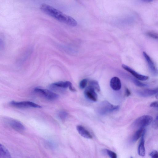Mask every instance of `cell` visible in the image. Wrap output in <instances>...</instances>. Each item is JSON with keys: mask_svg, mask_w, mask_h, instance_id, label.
Listing matches in <instances>:
<instances>
[{"mask_svg": "<svg viewBox=\"0 0 158 158\" xmlns=\"http://www.w3.org/2000/svg\"><path fill=\"white\" fill-rule=\"evenodd\" d=\"M41 11L56 20L68 25L75 27L77 21L73 18L63 13L60 10L45 3L41 4L40 6Z\"/></svg>", "mask_w": 158, "mask_h": 158, "instance_id": "6da1fadb", "label": "cell"}, {"mask_svg": "<svg viewBox=\"0 0 158 158\" xmlns=\"http://www.w3.org/2000/svg\"><path fill=\"white\" fill-rule=\"evenodd\" d=\"M153 118L149 115H144L137 118L133 123V126L139 128H144L153 121Z\"/></svg>", "mask_w": 158, "mask_h": 158, "instance_id": "7a4b0ae2", "label": "cell"}, {"mask_svg": "<svg viewBox=\"0 0 158 158\" xmlns=\"http://www.w3.org/2000/svg\"><path fill=\"white\" fill-rule=\"evenodd\" d=\"M118 106L114 105L107 101L102 102L98 108L99 112L102 114H104L108 113L117 111L118 110Z\"/></svg>", "mask_w": 158, "mask_h": 158, "instance_id": "3957f363", "label": "cell"}, {"mask_svg": "<svg viewBox=\"0 0 158 158\" xmlns=\"http://www.w3.org/2000/svg\"><path fill=\"white\" fill-rule=\"evenodd\" d=\"M34 91L41 95L46 99L50 100H53L56 99L58 98V95L50 90L35 88Z\"/></svg>", "mask_w": 158, "mask_h": 158, "instance_id": "277c9868", "label": "cell"}, {"mask_svg": "<svg viewBox=\"0 0 158 158\" xmlns=\"http://www.w3.org/2000/svg\"><path fill=\"white\" fill-rule=\"evenodd\" d=\"M10 104L13 106L19 108L33 107L40 108L41 106L39 105L30 101L16 102L12 101L10 102Z\"/></svg>", "mask_w": 158, "mask_h": 158, "instance_id": "5b68a950", "label": "cell"}, {"mask_svg": "<svg viewBox=\"0 0 158 158\" xmlns=\"http://www.w3.org/2000/svg\"><path fill=\"white\" fill-rule=\"evenodd\" d=\"M143 55L152 73L155 76L158 75V69L149 56L144 52H143Z\"/></svg>", "mask_w": 158, "mask_h": 158, "instance_id": "8992f818", "label": "cell"}, {"mask_svg": "<svg viewBox=\"0 0 158 158\" xmlns=\"http://www.w3.org/2000/svg\"><path fill=\"white\" fill-rule=\"evenodd\" d=\"M84 94L85 96L90 100L96 102L98 100V96L95 90L92 86L89 85L85 89Z\"/></svg>", "mask_w": 158, "mask_h": 158, "instance_id": "52a82bcc", "label": "cell"}, {"mask_svg": "<svg viewBox=\"0 0 158 158\" xmlns=\"http://www.w3.org/2000/svg\"><path fill=\"white\" fill-rule=\"evenodd\" d=\"M122 67L124 69L130 73L138 80L141 81H145L148 78V76L139 73L134 70L126 65H122Z\"/></svg>", "mask_w": 158, "mask_h": 158, "instance_id": "ba28073f", "label": "cell"}, {"mask_svg": "<svg viewBox=\"0 0 158 158\" xmlns=\"http://www.w3.org/2000/svg\"><path fill=\"white\" fill-rule=\"evenodd\" d=\"M9 126L14 130L19 131H23L25 128L19 121L15 119H10L8 122Z\"/></svg>", "mask_w": 158, "mask_h": 158, "instance_id": "9c48e42d", "label": "cell"}, {"mask_svg": "<svg viewBox=\"0 0 158 158\" xmlns=\"http://www.w3.org/2000/svg\"><path fill=\"white\" fill-rule=\"evenodd\" d=\"M110 85L113 90H119L121 87V83L120 79L117 77H112L110 81Z\"/></svg>", "mask_w": 158, "mask_h": 158, "instance_id": "30bf717a", "label": "cell"}, {"mask_svg": "<svg viewBox=\"0 0 158 158\" xmlns=\"http://www.w3.org/2000/svg\"><path fill=\"white\" fill-rule=\"evenodd\" d=\"M76 128L79 133L83 137L89 139L92 138V135L83 126L78 125L77 126Z\"/></svg>", "mask_w": 158, "mask_h": 158, "instance_id": "8fae6325", "label": "cell"}, {"mask_svg": "<svg viewBox=\"0 0 158 158\" xmlns=\"http://www.w3.org/2000/svg\"><path fill=\"white\" fill-rule=\"evenodd\" d=\"M72 85V83L69 81H60L52 84L51 87L52 88H65L69 87Z\"/></svg>", "mask_w": 158, "mask_h": 158, "instance_id": "7c38bea8", "label": "cell"}, {"mask_svg": "<svg viewBox=\"0 0 158 158\" xmlns=\"http://www.w3.org/2000/svg\"><path fill=\"white\" fill-rule=\"evenodd\" d=\"M158 92V89H146L143 90L139 91L138 93L140 95L146 97L156 94Z\"/></svg>", "mask_w": 158, "mask_h": 158, "instance_id": "4fadbf2b", "label": "cell"}, {"mask_svg": "<svg viewBox=\"0 0 158 158\" xmlns=\"http://www.w3.org/2000/svg\"><path fill=\"white\" fill-rule=\"evenodd\" d=\"M146 132L144 128H139L133 135L131 140L133 142L137 141L139 138L144 136Z\"/></svg>", "mask_w": 158, "mask_h": 158, "instance_id": "5bb4252c", "label": "cell"}, {"mask_svg": "<svg viewBox=\"0 0 158 158\" xmlns=\"http://www.w3.org/2000/svg\"><path fill=\"white\" fill-rule=\"evenodd\" d=\"M145 140L144 136L141 138V139L138 148V153L141 156H143L145 154V149L144 147Z\"/></svg>", "mask_w": 158, "mask_h": 158, "instance_id": "9a60e30c", "label": "cell"}, {"mask_svg": "<svg viewBox=\"0 0 158 158\" xmlns=\"http://www.w3.org/2000/svg\"><path fill=\"white\" fill-rule=\"evenodd\" d=\"M0 158H12L8 149L1 144H0Z\"/></svg>", "mask_w": 158, "mask_h": 158, "instance_id": "2e32d148", "label": "cell"}, {"mask_svg": "<svg viewBox=\"0 0 158 158\" xmlns=\"http://www.w3.org/2000/svg\"><path fill=\"white\" fill-rule=\"evenodd\" d=\"M89 85L93 87L95 90L98 92L100 90V87L98 82L96 80H92L89 82Z\"/></svg>", "mask_w": 158, "mask_h": 158, "instance_id": "e0dca14e", "label": "cell"}, {"mask_svg": "<svg viewBox=\"0 0 158 158\" xmlns=\"http://www.w3.org/2000/svg\"><path fill=\"white\" fill-rule=\"evenodd\" d=\"M68 116V113L64 111H60L58 114V117L62 121L65 120Z\"/></svg>", "mask_w": 158, "mask_h": 158, "instance_id": "ac0fdd59", "label": "cell"}, {"mask_svg": "<svg viewBox=\"0 0 158 158\" xmlns=\"http://www.w3.org/2000/svg\"><path fill=\"white\" fill-rule=\"evenodd\" d=\"M103 151L110 158H117V155L114 152L107 149H104Z\"/></svg>", "mask_w": 158, "mask_h": 158, "instance_id": "d6986e66", "label": "cell"}, {"mask_svg": "<svg viewBox=\"0 0 158 158\" xmlns=\"http://www.w3.org/2000/svg\"><path fill=\"white\" fill-rule=\"evenodd\" d=\"M132 81L133 83L137 86L139 87H145L147 86L146 84L140 82L137 79L133 78Z\"/></svg>", "mask_w": 158, "mask_h": 158, "instance_id": "ffe728a7", "label": "cell"}, {"mask_svg": "<svg viewBox=\"0 0 158 158\" xmlns=\"http://www.w3.org/2000/svg\"><path fill=\"white\" fill-rule=\"evenodd\" d=\"M88 80L86 79H84L81 81L79 83V87L81 89L85 88L87 84Z\"/></svg>", "mask_w": 158, "mask_h": 158, "instance_id": "44dd1931", "label": "cell"}, {"mask_svg": "<svg viewBox=\"0 0 158 158\" xmlns=\"http://www.w3.org/2000/svg\"><path fill=\"white\" fill-rule=\"evenodd\" d=\"M151 158H158V152L156 150H153L149 154Z\"/></svg>", "mask_w": 158, "mask_h": 158, "instance_id": "7402d4cb", "label": "cell"}, {"mask_svg": "<svg viewBox=\"0 0 158 158\" xmlns=\"http://www.w3.org/2000/svg\"><path fill=\"white\" fill-rule=\"evenodd\" d=\"M46 143L47 146L51 148H55L56 146V144L52 141V142L49 141H47Z\"/></svg>", "mask_w": 158, "mask_h": 158, "instance_id": "603a6c76", "label": "cell"}, {"mask_svg": "<svg viewBox=\"0 0 158 158\" xmlns=\"http://www.w3.org/2000/svg\"><path fill=\"white\" fill-rule=\"evenodd\" d=\"M152 125L154 128L158 129V116L153 121Z\"/></svg>", "mask_w": 158, "mask_h": 158, "instance_id": "cb8c5ba5", "label": "cell"}, {"mask_svg": "<svg viewBox=\"0 0 158 158\" xmlns=\"http://www.w3.org/2000/svg\"><path fill=\"white\" fill-rule=\"evenodd\" d=\"M148 35L149 36L152 38H153L155 39L158 38V35H156L154 33L152 32H149L148 33Z\"/></svg>", "mask_w": 158, "mask_h": 158, "instance_id": "d4e9b609", "label": "cell"}, {"mask_svg": "<svg viewBox=\"0 0 158 158\" xmlns=\"http://www.w3.org/2000/svg\"><path fill=\"white\" fill-rule=\"evenodd\" d=\"M150 106L158 108V102H154L151 103Z\"/></svg>", "mask_w": 158, "mask_h": 158, "instance_id": "484cf974", "label": "cell"}, {"mask_svg": "<svg viewBox=\"0 0 158 158\" xmlns=\"http://www.w3.org/2000/svg\"><path fill=\"white\" fill-rule=\"evenodd\" d=\"M125 95L127 97L131 95V92L127 88H126L125 89Z\"/></svg>", "mask_w": 158, "mask_h": 158, "instance_id": "4316f807", "label": "cell"}, {"mask_svg": "<svg viewBox=\"0 0 158 158\" xmlns=\"http://www.w3.org/2000/svg\"><path fill=\"white\" fill-rule=\"evenodd\" d=\"M69 89L72 91H73V92H74V91H76V89H75V88L73 87V86H72V85H71L69 87Z\"/></svg>", "mask_w": 158, "mask_h": 158, "instance_id": "83f0119b", "label": "cell"}, {"mask_svg": "<svg viewBox=\"0 0 158 158\" xmlns=\"http://www.w3.org/2000/svg\"><path fill=\"white\" fill-rule=\"evenodd\" d=\"M156 98H158V92L156 94Z\"/></svg>", "mask_w": 158, "mask_h": 158, "instance_id": "f1b7e54d", "label": "cell"}, {"mask_svg": "<svg viewBox=\"0 0 158 158\" xmlns=\"http://www.w3.org/2000/svg\"><path fill=\"white\" fill-rule=\"evenodd\" d=\"M130 158H133V157H130Z\"/></svg>", "mask_w": 158, "mask_h": 158, "instance_id": "f546056e", "label": "cell"}]
</instances>
